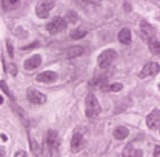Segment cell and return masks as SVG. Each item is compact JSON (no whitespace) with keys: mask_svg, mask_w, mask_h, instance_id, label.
I'll return each mask as SVG.
<instances>
[{"mask_svg":"<svg viewBox=\"0 0 160 157\" xmlns=\"http://www.w3.org/2000/svg\"><path fill=\"white\" fill-rule=\"evenodd\" d=\"M154 36H156V29L148 23V22H140V37L145 40V42H151V40H154Z\"/></svg>","mask_w":160,"mask_h":157,"instance_id":"cell-7","label":"cell"},{"mask_svg":"<svg viewBox=\"0 0 160 157\" xmlns=\"http://www.w3.org/2000/svg\"><path fill=\"white\" fill-rule=\"evenodd\" d=\"M148 45H149V51H151L152 54H156V56H160V42H159V40H156V39L151 40V42H149Z\"/></svg>","mask_w":160,"mask_h":157,"instance_id":"cell-20","label":"cell"},{"mask_svg":"<svg viewBox=\"0 0 160 157\" xmlns=\"http://www.w3.org/2000/svg\"><path fill=\"white\" fill-rule=\"evenodd\" d=\"M12 108H14V111H16V114L22 119V123L25 125V126H28L29 125V120H28V116L25 114V111L20 108V106H16V105H12Z\"/></svg>","mask_w":160,"mask_h":157,"instance_id":"cell-18","label":"cell"},{"mask_svg":"<svg viewBox=\"0 0 160 157\" xmlns=\"http://www.w3.org/2000/svg\"><path fill=\"white\" fill-rule=\"evenodd\" d=\"M86 36V29L85 28H76L74 31H71V34H69V37L72 40H79V39H83Z\"/></svg>","mask_w":160,"mask_h":157,"instance_id":"cell-17","label":"cell"},{"mask_svg":"<svg viewBox=\"0 0 160 157\" xmlns=\"http://www.w3.org/2000/svg\"><path fill=\"white\" fill-rule=\"evenodd\" d=\"M66 26H68L66 19H63V17H54L46 25V29H48L49 34H59V33L66 29Z\"/></svg>","mask_w":160,"mask_h":157,"instance_id":"cell-4","label":"cell"},{"mask_svg":"<svg viewBox=\"0 0 160 157\" xmlns=\"http://www.w3.org/2000/svg\"><path fill=\"white\" fill-rule=\"evenodd\" d=\"M122 88H123V85H122V83H112L108 89H109L111 93H119V91H122Z\"/></svg>","mask_w":160,"mask_h":157,"instance_id":"cell-23","label":"cell"},{"mask_svg":"<svg viewBox=\"0 0 160 157\" xmlns=\"http://www.w3.org/2000/svg\"><path fill=\"white\" fill-rule=\"evenodd\" d=\"M146 125L149 129H157L160 126V111L159 109H154L152 113L148 114L146 117Z\"/></svg>","mask_w":160,"mask_h":157,"instance_id":"cell-10","label":"cell"},{"mask_svg":"<svg viewBox=\"0 0 160 157\" xmlns=\"http://www.w3.org/2000/svg\"><path fill=\"white\" fill-rule=\"evenodd\" d=\"M117 39H119V42L120 43H123V45H129V43H131V31H129L128 28L120 29Z\"/></svg>","mask_w":160,"mask_h":157,"instance_id":"cell-15","label":"cell"},{"mask_svg":"<svg viewBox=\"0 0 160 157\" xmlns=\"http://www.w3.org/2000/svg\"><path fill=\"white\" fill-rule=\"evenodd\" d=\"M66 22L68 23H77L79 22V16L76 11H68L66 13Z\"/></svg>","mask_w":160,"mask_h":157,"instance_id":"cell-21","label":"cell"},{"mask_svg":"<svg viewBox=\"0 0 160 157\" xmlns=\"http://www.w3.org/2000/svg\"><path fill=\"white\" fill-rule=\"evenodd\" d=\"M29 143H31V148H32V151H34V153H36L37 156H40V151H39V145H37V143H36L34 140H31V139H29Z\"/></svg>","mask_w":160,"mask_h":157,"instance_id":"cell-26","label":"cell"},{"mask_svg":"<svg viewBox=\"0 0 160 157\" xmlns=\"http://www.w3.org/2000/svg\"><path fill=\"white\" fill-rule=\"evenodd\" d=\"M26 97H28V100H29L31 103H34V105H43V103H46V96L39 93V91L34 89V88H28V89H26Z\"/></svg>","mask_w":160,"mask_h":157,"instance_id":"cell-8","label":"cell"},{"mask_svg":"<svg viewBox=\"0 0 160 157\" xmlns=\"http://www.w3.org/2000/svg\"><path fill=\"white\" fill-rule=\"evenodd\" d=\"M5 69H8V71L11 73V76H16V74H17V66H16L14 63H9Z\"/></svg>","mask_w":160,"mask_h":157,"instance_id":"cell-25","label":"cell"},{"mask_svg":"<svg viewBox=\"0 0 160 157\" xmlns=\"http://www.w3.org/2000/svg\"><path fill=\"white\" fill-rule=\"evenodd\" d=\"M85 136H86V129L85 128H76L72 139H71V151L72 153H79L85 145Z\"/></svg>","mask_w":160,"mask_h":157,"instance_id":"cell-2","label":"cell"},{"mask_svg":"<svg viewBox=\"0 0 160 157\" xmlns=\"http://www.w3.org/2000/svg\"><path fill=\"white\" fill-rule=\"evenodd\" d=\"M160 71V66L159 63H156V62H148L143 68H142V71H140V77H148V76H156L157 73Z\"/></svg>","mask_w":160,"mask_h":157,"instance_id":"cell-9","label":"cell"},{"mask_svg":"<svg viewBox=\"0 0 160 157\" xmlns=\"http://www.w3.org/2000/svg\"><path fill=\"white\" fill-rule=\"evenodd\" d=\"M79 3H88V5H97L102 0H77Z\"/></svg>","mask_w":160,"mask_h":157,"instance_id":"cell-27","label":"cell"},{"mask_svg":"<svg viewBox=\"0 0 160 157\" xmlns=\"http://www.w3.org/2000/svg\"><path fill=\"white\" fill-rule=\"evenodd\" d=\"M45 145L49 151H57L60 146V139L59 134L54 131V129H49L46 133V137H45Z\"/></svg>","mask_w":160,"mask_h":157,"instance_id":"cell-6","label":"cell"},{"mask_svg":"<svg viewBox=\"0 0 160 157\" xmlns=\"http://www.w3.org/2000/svg\"><path fill=\"white\" fill-rule=\"evenodd\" d=\"M154 157H160V145L154 149Z\"/></svg>","mask_w":160,"mask_h":157,"instance_id":"cell-30","label":"cell"},{"mask_svg":"<svg viewBox=\"0 0 160 157\" xmlns=\"http://www.w3.org/2000/svg\"><path fill=\"white\" fill-rule=\"evenodd\" d=\"M39 45H40L39 42H34V43H31V45L25 46V48H23V51H28V49H31V48H36V46H39Z\"/></svg>","mask_w":160,"mask_h":157,"instance_id":"cell-28","label":"cell"},{"mask_svg":"<svg viewBox=\"0 0 160 157\" xmlns=\"http://www.w3.org/2000/svg\"><path fill=\"white\" fill-rule=\"evenodd\" d=\"M36 80L40 83H54L57 80V74L54 71H43V73L37 74Z\"/></svg>","mask_w":160,"mask_h":157,"instance_id":"cell-12","label":"cell"},{"mask_svg":"<svg viewBox=\"0 0 160 157\" xmlns=\"http://www.w3.org/2000/svg\"><path fill=\"white\" fill-rule=\"evenodd\" d=\"M122 157H143V153L134 146H125L122 151Z\"/></svg>","mask_w":160,"mask_h":157,"instance_id":"cell-14","label":"cell"},{"mask_svg":"<svg viewBox=\"0 0 160 157\" xmlns=\"http://www.w3.org/2000/svg\"><path fill=\"white\" fill-rule=\"evenodd\" d=\"M14 157H28V154H26L25 151H17V153L14 154Z\"/></svg>","mask_w":160,"mask_h":157,"instance_id":"cell-29","label":"cell"},{"mask_svg":"<svg viewBox=\"0 0 160 157\" xmlns=\"http://www.w3.org/2000/svg\"><path fill=\"white\" fill-rule=\"evenodd\" d=\"M85 114L89 119L97 117L100 114V103L94 94H88L85 99Z\"/></svg>","mask_w":160,"mask_h":157,"instance_id":"cell-1","label":"cell"},{"mask_svg":"<svg viewBox=\"0 0 160 157\" xmlns=\"http://www.w3.org/2000/svg\"><path fill=\"white\" fill-rule=\"evenodd\" d=\"M128 136H129V131L125 126H117L114 129V137L117 139V140H123V139H126Z\"/></svg>","mask_w":160,"mask_h":157,"instance_id":"cell-16","label":"cell"},{"mask_svg":"<svg viewBox=\"0 0 160 157\" xmlns=\"http://www.w3.org/2000/svg\"><path fill=\"white\" fill-rule=\"evenodd\" d=\"M2 103H3V97L0 96V105H2Z\"/></svg>","mask_w":160,"mask_h":157,"instance_id":"cell-32","label":"cell"},{"mask_svg":"<svg viewBox=\"0 0 160 157\" xmlns=\"http://www.w3.org/2000/svg\"><path fill=\"white\" fill-rule=\"evenodd\" d=\"M0 88H2V91H3V93H5L9 99H14L12 97V94L9 93V88H8V85H6V82H5V80H0Z\"/></svg>","mask_w":160,"mask_h":157,"instance_id":"cell-22","label":"cell"},{"mask_svg":"<svg viewBox=\"0 0 160 157\" xmlns=\"http://www.w3.org/2000/svg\"><path fill=\"white\" fill-rule=\"evenodd\" d=\"M116 57H117V53H116V49H105L102 54L99 56V59H97V62H99V66L102 68V69H105V68H108L114 60H116Z\"/></svg>","mask_w":160,"mask_h":157,"instance_id":"cell-5","label":"cell"},{"mask_svg":"<svg viewBox=\"0 0 160 157\" xmlns=\"http://www.w3.org/2000/svg\"><path fill=\"white\" fill-rule=\"evenodd\" d=\"M40 63H42V57H40L39 54H34V56H31L29 59L25 60L23 66H25V69H26V71H32V69L39 68Z\"/></svg>","mask_w":160,"mask_h":157,"instance_id":"cell-13","label":"cell"},{"mask_svg":"<svg viewBox=\"0 0 160 157\" xmlns=\"http://www.w3.org/2000/svg\"><path fill=\"white\" fill-rule=\"evenodd\" d=\"M19 3H20V0H2V6H3L5 11H11V9H14Z\"/></svg>","mask_w":160,"mask_h":157,"instance_id":"cell-19","label":"cell"},{"mask_svg":"<svg viewBox=\"0 0 160 157\" xmlns=\"http://www.w3.org/2000/svg\"><path fill=\"white\" fill-rule=\"evenodd\" d=\"M85 53V48L83 46H72V48H68L66 51H63L62 54H60V57L62 59H76V57H79Z\"/></svg>","mask_w":160,"mask_h":157,"instance_id":"cell-11","label":"cell"},{"mask_svg":"<svg viewBox=\"0 0 160 157\" xmlns=\"http://www.w3.org/2000/svg\"><path fill=\"white\" fill-rule=\"evenodd\" d=\"M159 89H160V83H159Z\"/></svg>","mask_w":160,"mask_h":157,"instance_id":"cell-33","label":"cell"},{"mask_svg":"<svg viewBox=\"0 0 160 157\" xmlns=\"http://www.w3.org/2000/svg\"><path fill=\"white\" fill-rule=\"evenodd\" d=\"M56 0H39L36 5V14L39 19H46L51 13V9L54 8Z\"/></svg>","mask_w":160,"mask_h":157,"instance_id":"cell-3","label":"cell"},{"mask_svg":"<svg viewBox=\"0 0 160 157\" xmlns=\"http://www.w3.org/2000/svg\"><path fill=\"white\" fill-rule=\"evenodd\" d=\"M0 136H2V140H8V136H6V134H0Z\"/></svg>","mask_w":160,"mask_h":157,"instance_id":"cell-31","label":"cell"},{"mask_svg":"<svg viewBox=\"0 0 160 157\" xmlns=\"http://www.w3.org/2000/svg\"><path fill=\"white\" fill-rule=\"evenodd\" d=\"M6 48H8V56H9L11 59H14V48H12V43H11L9 39L6 40Z\"/></svg>","mask_w":160,"mask_h":157,"instance_id":"cell-24","label":"cell"}]
</instances>
